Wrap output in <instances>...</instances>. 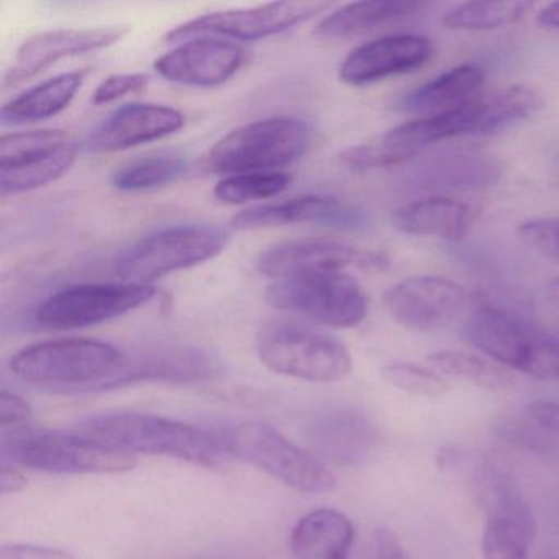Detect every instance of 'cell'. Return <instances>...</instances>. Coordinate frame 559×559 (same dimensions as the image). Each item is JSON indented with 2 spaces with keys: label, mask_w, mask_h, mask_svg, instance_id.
Segmentation results:
<instances>
[{
  "label": "cell",
  "mask_w": 559,
  "mask_h": 559,
  "mask_svg": "<svg viewBox=\"0 0 559 559\" xmlns=\"http://www.w3.org/2000/svg\"><path fill=\"white\" fill-rule=\"evenodd\" d=\"M130 355L110 343L61 338L21 349L11 371L25 384L58 394L123 388Z\"/></svg>",
  "instance_id": "cell-1"
},
{
  "label": "cell",
  "mask_w": 559,
  "mask_h": 559,
  "mask_svg": "<svg viewBox=\"0 0 559 559\" xmlns=\"http://www.w3.org/2000/svg\"><path fill=\"white\" fill-rule=\"evenodd\" d=\"M78 433L123 453L176 457L195 466L215 467L228 457L222 433L150 414H112L93 417Z\"/></svg>",
  "instance_id": "cell-2"
},
{
  "label": "cell",
  "mask_w": 559,
  "mask_h": 559,
  "mask_svg": "<svg viewBox=\"0 0 559 559\" xmlns=\"http://www.w3.org/2000/svg\"><path fill=\"white\" fill-rule=\"evenodd\" d=\"M2 456L27 469L70 476H110L135 469L136 457L78 433L15 431L2 440Z\"/></svg>",
  "instance_id": "cell-3"
},
{
  "label": "cell",
  "mask_w": 559,
  "mask_h": 559,
  "mask_svg": "<svg viewBox=\"0 0 559 559\" xmlns=\"http://www.w3.org/2000/svg\"><path fill=\"white\" fill-rule=\"evenodd\" d=\"M310 143V129L294 117L257 120L231 130L205 155L212 175L271 173L299 159Z\"/></svg>",
  "instance_id": "cell-4"
},
{
  "label": "cell",
  "mask_w": 559,
  "mask_h": 559,
  "mask_svg": "<svg viewBox=\"0 0 559 559\" xmlns=\"http://www.w3.org/2000/svg\"><path fill=\"white\" fill-rule=\"evenodd\" d=\"M222 438L228 456L258 467L297 492L322 493L336 486L335 474L323 461L270 425L243 421Z\"/></svg>",
  "instance_id": "cell-5"
},
{
  "label": "cell",
  "mask_w": 559,
  "mask_h": 559,
  "mask_svg": "<svg viewBox=\"0 0 559 559\" xmlns=\"http://www.w3.org/2000/svg\"><path fill=\"white\" fill-rule=\"evenodd\" d=\"M258 356L270 371L300 381H340L352 371V355L335 336L294 322H271L260 330Z\"/></svg>",
  "instance_id": "cell-6"
},
{
  "label": "cell",
  "mask_w": 559,
  "mask_h": 559,
  "mask_svg": "<svg viewBox=\"0 0 559 559\" xmlns=\"http://www.w3.org/2000/svg\"><path fill=\"white\" fill-rule=\"evenodd\" d=\"M466 338L490 361L539 381H558L559 343L539 335L499 307L483 304L471 316Z\"/></svg>",
  "instance_id": "cell-7"
},
{
  "label": "cell",
  "mask_w": 559,
  "mask_h": 559,
  "mask_svg": "<svg viewBox=\"0 0 559 559\" xmlns=\"http://www.w3.org/2000/svg\"><path fill=\"white\" fill-rule=\"evenodd\" d=\"M267 306L333 329H353L368 316V296L346 271L273 281Z\"/></svg>",
  "instance_id": "cell-8"
},
{
  "label": "cell",
  "mask_w": 559,
  "mask_h": 559,
  "mask_svg": "<svg viewBox=\"0 0 559 559\" xmlns=\"http://www.w3.org/2000/svg\"><path fill=\"white\" fill-rule=\"evenodd\" d=\"M224 231L205 225H179L136 241L117 260L127 283L152 284L159 277L214 260L227 247Z\"/></svg>",
  "instance_id": "cell-9"
},
{
  "label": "cell",
  "mask_w": 559,
  "mask_h": 559,
  "mask_svg": "<svg viewBox=\"0 0 559 559\" xmlns=\"http://www.w3.org/2000/svg\"><path fill=\"white\" fill-rule=\"evenodd\" d=\"M76 140L63 130L9 133L0 139V194L21 195L44 188L70 171Z\"/></svg>",
  "instance_id": "cell-10"
},
{
  "label": "cell",
  "mask_w": 559,
  "mask_h": 559,
  "mask_svg": "<svg viewBox=\"0 0 559 559\" xmlns=\"http://www.w3.org/2000/svg\"><path fill=\"white\" fill-rule=\"evenodd\" d=\"M152 284H76L51 294L34 313L35 323L47 330H78L119 319L155 297Z\"/></svg>",
  "instance_id": "cell-11"
},
{
  "label": "cell",
  "mask_w": 559,
  "mask_h": 559,
  "mask_svg": "<svg viewBox=\"0 0 559 559\" xmlns=\"http://www.w3.org/2000/svg\"><path fill=\"white\" fill-rule=\"evenodd\" d=\"M326 2H273L258 8L212 12L178 25L166 41H186L211 35L222 40L257 41L290 31L329 11Z\"/></svg>",
  "instance_id": "cell-12"
},
{
  "label": "cell",
  "mask_w": 559,
  "mask_h": 559,
  "mask_svg": "<svg viewBox=\"0 0 559 559\" xmlns=\"http://www.w3.org/2000/svg\"><path fill=\"white\" fill-rule=\"evenodd\" d=\"M388 266L385 254L332 240L284 241L267 248L257 261L260 274L273 281L313 273H336L348 267L382 271Z\"/></svg>",
  "instance_id": "cell-13"
},
{
  "label": "cell",
  "mask_w": 559,
  "mask_h": 559,
  "mask_svg": "<svg viewBox=\"0 0 559 559\" xmlns=\"http://www.w3.org/2000/svg\"><path fill=\"white\" fill-rule=\"evenodd\" d=\"M467 302L456 281L443 276H414L385 293L384 306L392 319L412 332L430 333L450 325Z\"/></svg>",
  "instance_id": "cell-14"
},
{
  "label": "cell",
  "mask_w": 559,
  "mask_h": 559,
  "mask_svg": "<svg viewBox=\"0 0 559 559\" xmlns=\"http://www.w3.org/2000/svg\"><path fill=\"white\" fill-rule=\"evenodd\" d=\"M122 25L96 28H58L28 38L19 48L14 63L5 71L4 90L19 86L40 74L58 61L80 55L94 53L120 44L129 34Z\"/></svg>",
  "instance_id": "cell-15"
},
{
  "label": "cell",
  "mask_w": 559,
  "mask_h": 559,
  "mask_svg": "<svg viewBox=\"0 0 559 559\" xmlns=\"http://www.w3.org/2000/svg\"><path fill=\"white\" fill-rule=\"evenodd\" d=\"M250 61L247 48L222 38H191L155 61L169 83L189 87L222 86Z\"/></svg>",
  "instance_id": "cell-16"
},
{
  "label": "cell",
  "mask_w": 559,
  "mask_h": 559,
  "mask_svg": "<svg viewBox=\"0 0 559 559\" xmlns=\"http://www.w3.org/2000/svg\"><path fill=\"white\" fill-rule=\"evenodd\" d=\"M435 57V45L421 35H388L359 45L340 64L338 78L349 86H369L415 73Z\"/></svg>",
  "instance_id": "cell-17"
},
{
  "label": "cell",
  "mask_w": 559,
  "mask_h": 559,
  "mask_svg": "<svg viewBox=\"0 0 559 559\" xmlns=\"http://www.w3.org/2000/svg\"><path fill=\"white\" fill-rule=\"evenodd\" d=\"M297 224L358 231L368 227V217L361 209L333 195L307 194L257 205L231 218V227L237 230H263Z\"/></svg>",
  "instance_id": "cell-18"
},
{
  "label": "cell",
  "mask_w": 559,
  "mask_h": 559,
  "mask_svg": "<svg viewBox=\"0 0 559 559\" xmlns=\"http://www.w3.org/2000/svg\"><path fill=\"white\" fill-rule=\"evenodd\" d=\"M310 451L329 466L356 467L368 463L379 433L371 418L353 408H332L307 424Z\"/></svg>",
  "instance_id": "cell-19"
},
{
  "label": "cell",
  "mask_w": 559,
  "mask_h": 559,
  "mask_svg": "<svg viewBox=\"0 0 559 559\" xmlns=\"http://www.w3.org/2000/svg\"><path fill=\"white\" fill-rule=\"evenodd\" d=\"M179 110L159 104H126L104 119L86 140L91 153H116L175 135L185 127Z\"/></svg>",
  "instance_id": "cell-20"
},
{
  "label": "cell",
  "mask_w": 559,
  "mask_h": 559,
  "mask_svg": "<svg viewBox=\"0 0 559 559\" xmlns=\"http://www.w3.org/2000/svg\"><path fill=\"white\" fill-rule=\"evenodd\" d=\"M469 486L487 520L513 523L535 535L532 510L502 464L487 454H474L469 461Z\"/></svg>",
  "instance_id": "cell-21"
},
{
  "label": "cell",
  "mask_w": 559,
  "mask_h": 559,
  "mask_svg": "<svg viewBox=\"0 0 559 559\" xmlns=\"http://www.w3.org/2000/svg\"><path fill=\"white\" fill-rule=\"evenodd\" d=\"M476 221V207L450 198L418 199L392 214V225L402 234L448 241L464 240Z\"/></svg>",
  "instance_id": "cell-22"
},
{
  "label": "cell",
  "mask_w": 559,
  "mask_h": 559,
  "mask_svg": "<svg viewBox=\"0 0 559 559\" xmlns=\"http://www.w3.org/2000/svg\"><path fill=\"white\" fill-rule=\"evenodd\" d=\"M221 374L217 359L195 348H163L130 355L123 388L140 382L201 384Z\"/></svg>",
  "instance_id": "cell-23"
},
{
  "label": "cell",
  "mask_w": 559,
  "mask_h": 559,
  "mask_svg": "<svg viewBox=\"0 0 559 559\" xmlns=\"http://www.w3.org/2000/svg\"><path fill=\"white\" fill-rule=\"evenodd\" d=\"M355 538V526L345 513L312 510L290 532V555L294 559H348Z\"/></svg>",
  "instance_id": "cell-24"
},
{
  "label": "cell",
  "mask_w": 559,
  "mask_h": 559,
  "mask_svg": "<svg viewBox=\"0 0 559 559\" xmlns=\"http://www.w3.org/2000/svg\"><path fill=\"white\" fill-rule=\"evenodd\" d=\"M486 71L479 64H461L399 99V110L427 114L428 117L451 112L479 94Z\"/></svg>",
  "instance_id": "cell-25"
},
{
  "label": "cell",
  "mask_w": 559,
  "mask_h": 559,
  "mask_svg": "<svg viewBox=\"0 0 559 559\" xmlns=\"http://www.w3.org/2000/svg\"><path fill=\"white\" fill-rule=\"evenodd\" d=\"M90 73V68H84L58 74L19 94L2 107L0 122L4 127L28 126L58 116L73 103Z\"/></svg>",
  "instance_id": "cell-26"
},
{
  "label": "cell",
  "mask_w": 559,
  "mask_h": 559,
  "mask_svg": "<svg viewBox=\"0 0 559 559\" xmlns=\"http://www.w3.org/2000/svg\"><path fill=\"white\" fill-rule=\"evenodd\" d=\"M421 9L424 4L420 2H388V0L352 2L325 15L317 25L313 35L325 40L356 37V35L376 31L382 25L412 17Z\"/></svg>",
  "instance_id": "cell-27"
},
{
  "label": "cell",
  "mask_w": 559,
  "mask_h": 559,
  "mask_svg": "<svg viewBox=\"0 0 559 559\" xmlns=\"http://www.w3.org/2000/svg\"><path fill=\"white\" fill-rule=\"evenodd\" d=\"M479 135H492L535 116L543 106L542 96L523 84L502 87L477 96Z\"/></svg>",
  "instance_id": "cell-28"
},
{
  "label": "cell",
  "mask_w": 559,
  "mask_h": 559,
  "mask_svg": "<svg viewBox=\"0 0 559 559\" xmlns=\"http://www.w3.org/2000/svg\"><path fill=\"white\" fill-rule=\"evenodd\" d=\"M532 4L523 0H489L466 2L451 9L441 19L448 31L490 32L519 24L528 14Z\"/></svg>",
  "instance_id": "cell-29"
},
{
  "label": "cell",
  "mask_w": 559,
  "mask_h": 559,
  "mask_svg": "<svg viewBox=\"0 0 559 559\" xmlns=\"http://www.w3.org/2000/svg\"><path fill=\"white\" fill-rule=\"evenodd\" d=\"M500 168L484 156H450L437 159L418 173L424 188H480L499 179Z\"/></svg>",
  "instance_id": "cell-30"
},
{
  "label": "cell",
  "mask_w": 559,
  "mask_h": 559,
  "mask_svg": "<svg viewBox=\"0 0 559 559\" xmlns=\"http://www.w3.org/2000/svg\"><path fill=\"white\" fill-rule=\"evenodd\" d=\"M428 362L437 372H443L450 378L471 382L477 388L490 389V391H503L512 388L515 382L509 369L473 353L443 349V352L431 353L428 356Z\"/></svg>",
  "instance_id": "cell-31"
},
{
  "label": "cell",
  "mask_w": 559,
  "mask_h": 559,
  "mask_svg": "<svg viewBox=\"0 0 559 559\" xmlns=\"http://www.w3.org/2000/svg\"><path fill=\"white\" fill-rule=\"evenodd\" d=\"M188 168V159L182 156H146L117 169L112 175V186L122 192L155 191L178 181Z\"/></svg>",
  "instance_id": "cell-32"
},
{
  "label": "cell",
  "mask_w": 559,
  "mask_h": 559,
  "mask_svg": "<svg viewBox=\"0 0 559 559\" xmlns=\"http://www.w3.org/2000/svg\"><path fill=\"white\" fill-rule=\"evenodd\" d=\"M293 176L287 173H245L227 176L217 182L214 195L217 201L228 205L248 204L276 198L289 189Z\"/></svg>",
  "instance_id": "cell-33"
},
{
  "label": "cell",
  "mask_w": 559,
  "mask_h": 559,
  "mask_svg": "<svg viewBox=\"0 0 559 559\" xmlns=\"http://www.w3.org/2000/svg\"><path fill=\"white\" fill-rule=\"evenodd\" d=\"M533 533L499 520H487L480 542L484 559H530Z\"/></svg>",
  "instance_id": "cell-34"
},
{
  "label": "cell",
  "mask_w": 559,
  "mask_h": 559,
  "mask_svg": "<svg viewBox=\"0 0 559 559\" xmlns=\"http://www.w3.org/2000/svg\"><path fill=\"white\" fill-rule=\"evenodd\" d=\"M381 378L392 388L417 397H441L450 391V384L437 371L411 362L384 366Z\"/></svg>",
  "instance_id": "cell-35"
},
{
  "label": "cell",
  "mask_w": 559,
  "mask_h": 559,
  "mask_svg": "<svg viewBox=\"0 0 559 559\" xmlns=\"http://www.w3.org/2000/svg\"><path fill=\"white\" fill-rule=\"evenodd\" d=\"M343 165L353 171H371V169L395 168L411 162V156L389 145L384 139L376 140L366 145L353 146L340 156Z\"/></svg>",
  "instance_id": "cell-36"
},
{
  "label": "cell",
  "mask_w": 559,
  "mask_h": 559,
  "mask_svg": "<svg viewBox=\"0 0 559 559\" xmlns=\"http://www.w3.org/2000/svg\"><path fill=\"white\" fill-rule=\"evenodd\" d=\"M497 437L500 441L515 448V450L526 451L530 454L548 457L556 453V444L548 433L536 427L535 424H526L513 418H503L496 425Z\"/></svg>",
  "instance_id": "cell-37"
},
{
  "label": "cell",
  "mask_w": 559,
  "mask_h": 559,
  "mask_svg": "<svg viewBox=\"0 0 559 559\" xmlns=\"http://www.w3.org/2000/svg\"><path fill=\"white\" fill-rule=\"evenodd\" d=\"M516 237L536 257L559 263V217L523 222L516 228Z\"/></svg>",
  "instance_id": "cell-38"
},
{
  "label": "cell",
  "mask_w": 559,
  "mask_h": 559,
  "mask_svg": "<svg viewBox=\"0 0 559 559\" xmlns=\"http://www.w3.org/2000/svg\"><path fill=\"white\" fill-rule=\"evenodd\" d=\"M150 76L143 73L112 74L104 80L94 91L93 103L96 106L116 103L129 94L139 93L143 87L148 86Z\"/></svg>",
  "instance_id": "cell-39"
},
{
  "label": "cell",
  "mask_w": 559,
  "mask_h": 559,
  "mask_svg": "<svg viewBox=\"0 0 559 559\" xmlns=\"http://www.w3.org/2000/svg\"><path fill=\"white\" fill-rule=\"evenodd\" d=\"M32 407L15 392H0V427H21L31 418Z\"/></svg>",
  "instance_id": "cell-40"
},
{
  "label": "cell",
  "mask_w": 559,
  "mask_h": 559,
  "mask_svg": "<svg viewBox=\"0 0 559 559\" xmlns=\"http://www.w3.org/2000/svg\"><path fill=\"white\" fill-rule=\"evenodd\" d=\"M526 412L536 427L542 428L555 440H559V402L538 399L526 405Z\"/></svg>",
  "instance_id": "cell-41"
},
{
  "label": "cell",
  "mask_w": 559,
  "mask_h": 559,
  "mask_svg": "<svg viewBox=\"0 0 559 559\" xmlns=\"http://www.w3.org/2000/svg\"><path fill=\"white\" fill-rule=\"evenodd\" d=\"M0 559H74V556L53 546L5 545L0 548Z\"/></svg>",
  "instance_id": "cell-42"
},
{
  "label": "cell",
  "mask_w": 559,
  "mask_h": 559,
  "mask_svg": "<svg viewBox=\"0 0 559 559\" xmlns=\"http://www.w3.org/2000/svg\"><path fill=\"white\" fill-rule=\"evenodd\" d=\"M374 559H414L402 545L399 536L392 530L379 528L376 532Z\"/></svg>",
  "instance_id": "cell-43"
},
{
  "label": "cell",
  "mask_w": 559,
  "mask_h": 559,
  "mask_svg": "<svg viewBox=\"0 0 559 559\" xmlns=\"http://www.w3.org/2000/svg\"><path fill=\"white\" fill-rule=\"evenodd\" d=\"M27 477L17 467L2 464V469H0V493L2 496L21 492L27 487Z\"/></svg>",
  "instance_id": "cell-44"
},
{
  "label": "cell",
  "mask_w": 559,
  "mask_h": 559,
  "mask_svg": "<svg viewBox=\"0 0 559 559\" xmlns=\"http://www.w3.org/2000/svg\"><path fill=\"white\" fill-rule=\"evenodd\" d=\"M536 24L549 31H559V2L545 5L536 15Z\"/></svg>",
  "instance_id": "cell-45"
},
{
  "label": "cell",
  "mask_w": 559,
  "mask_h": 559,
  "mask_svg": "<svg viewBox=\"0 0 559 559\" xmlns=\"http://www.w3.org/2000/svg\"><path fill=\"white\" fill-rule=\"evenodd\" d=\"M556 294H558V297H559V284H558V287H556Z\"/></svg>",
  "instance_id": "cell-46"
}]
</instances>
